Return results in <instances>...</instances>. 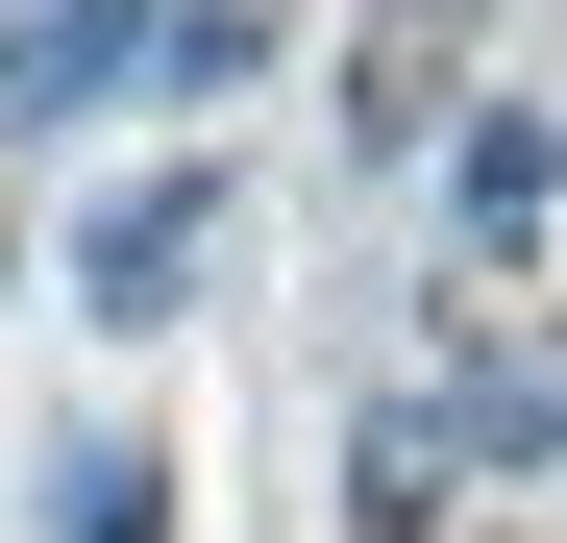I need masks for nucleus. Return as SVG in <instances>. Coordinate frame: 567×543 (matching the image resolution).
<instances>
[{
  "mask_svg": "<svg viewBox=\"0 0 567 543\" xmlns=\"http://www.w3.org/2000/svg\"><path fill=\"white\" fill-rule=\"evenodd\" d=\"M173 272H198V173H148V198H124V223H100V297H124V321H148V297H173Z\"/></svg>",
  "mask_w": 567,
  "mask_h": 543,
  "instance_id": "1",
  "label": "nucleus"
},
{
  "mask_svg": "<svg viewBox=\"0 0 567 543\" xmlns=\"http://www.w3.org/2000/svg\"><path fill=\"white\" fill-rule=\"evenodd\" d=\"M346 543H444V420H395V444H370V494H346Z\"/></svg>",
  "mask_w": 567,
  "mask_h": 543,
  "instance_id": "2",
  "label": "nucleus"
},
{
  "mask_svg": "<svg viewBox=\"0 0 567 543\" xmlns=\"http://www.w3.org/2000/svg\"><path fill=\"white\" fill-rule=\"evenodd\" d=\"M346 124H370V148H420V124H444V25H370V100H346Z\"/></svg>",
  "mask_w": 567,
  "mask_h": 543,
  "instance_id": "3",
  "label": "nucleus"
}]
</instances>
